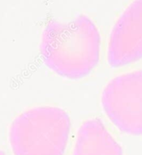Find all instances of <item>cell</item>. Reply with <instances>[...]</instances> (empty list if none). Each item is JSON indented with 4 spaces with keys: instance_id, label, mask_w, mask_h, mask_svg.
I'll return each mask as SVG.
<instances>
[{
    "instance_id": "cell-3",
    "label": "cell",
    "mask_w": 142,
    "mask_h": 155,
    "mask_svg": "<svg viewBox=\"0 0 142 155\" xmlns=\"http://www.w3.org/2000/svg\"><path fill=\"white\" fill-rule=\"evenodd\" d=\"M101 101L105 114L120 131L142 135V70L113 78Z\"/></svg>"
},
{
    "instance_id": "cell-5",
    "label": "cell",
    "mask_w": 142,
    "mask_h": 155,
    "mask_svg": "<svg viewBox=\"0 0 142 155\" xmlns=\"http://www.w3.org/2000/svg\"><path fill=\"white\" fill-rule=\"evenodd\" d=\"M72 155H123V150L98 118L79 128Z\"/></svg>"
},
{
    "instance_id": "cell-2",
    "label": "cell",
    "mask_w": 142,
    "mask_h": 155,
    "mask_svg": "<svg viewBox=\"0 0 142 155\" xmlns=\"http://www.w3.org/2000/svg\"><path fill=\"white\" fill-rule=\"evenodd\" d=\"M70 128V118L62 108H32L11 125V147L14 155H64Z\"/></svg>"
},
{
    "instance_id": "cell-1",
    "label": "cell",
    "mask_w": 142,
    "mask_h": 155,
    "mask_svg": "<svg viewBox=\"0 0 142 155\" xmlns=\"http://www.w3.org/2000/svg\"><path fill=\"white\" fill-rule=\"evenodd\" d=\"M100 35L85 15L68 23L51 20L42 34L40 54L51 70L68 78L89 74L100 58Z\"/></svg>"
},
{
    "instance_id": "cell-6",
    "label": "cell",
    "mask_w": 142,
    "mask_h": 155,
    "mask_svg": "<svg viewBox=\"0 0 142 155\" xmlns=\"http://www.w3.org/2000/svg\"><path fill=\"white\" fill-rule=\"evenodd\" d=\"M0 155H6V154H5V153H4V152L1 151V150H0Z\"/></svg>"
},
{
    "instance_id": "cell-4",
    "label": "cell",
    "mask_w": 142,
    "mask_h": 155,
    "mask_svg": "<svg viewBox=\"0 0 142 155\" xmlns=\"http://www.w3.org/2000/svg\"><path fill=\"white\" fill-rule=\"evenodd\" d=\"M142 58V0L129 6L110 34L108 62L112 67L131 64Z\"/></svg>"
}]
</instances>
